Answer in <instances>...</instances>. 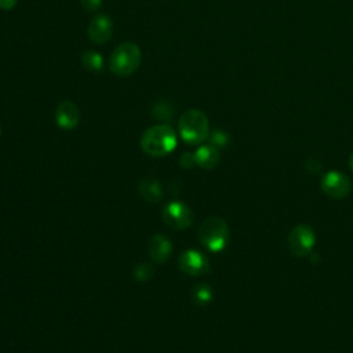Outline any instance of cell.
I'll use <instances>...</instances> for the list:
<instances>
[{
    "label": "cell",
    "instance_id": "8",
    "mask_svg": "<svg viewBox=\"0 0 353 353\" xmlns=\"http://www.w3.org/2000/svg\"><path fill=\"white\" fill-rule=\"evenodd\" d=\"M180 269L189 276H200L210 272V263L204 254L196 250H186L180 256Z\"/></svg>",
    "mask_w": 353,
    "mask_h": 353
},
{
    "label": "cell",
    "instance_id": "22",
    "mask_svg": "<svg viewBox=\"0 0 353 353\" xmlns=\"http://www.w3.org/2000/svg\"><path fill=\"white\" fill-rule=\"evenodd\" d=\"M349 167H350V170L353 171V152H352V155L349 156Z\"/></svg>",
    "mask_w": 353,
    "mask_h": 353
},
{
    "label": "cell",
    "instance_id": "15",
    "mask_svg": "<svg viewBox=\"0 0 353 353\" xmlns=\"http://www.w3.org/2000/svg\"><path fill=\"white\" fill-rule=\"evenodd\" d=\"M193 300L197 305H207L212 300V290L207 284H199L193 289Z\"/></svg>",
    "mask_w": 353,
    "mask_h": 353
},
{
    "label": "cell",
    "instance_id": "13",
    "mask_svg": "<svg viewBox=\"0 0 353 353\" xmlns=\"http://www.w3.org/2000/svg\"><path fill=\"white\" fill-rule=\"evenodd\" d=\"M193 155L196 165L204 170H212L219 162V151L214 145H203Z\"/></svg>",
    "mask_w": 353,
    "mask_h": 353
},
{
    "label": "cell",
    "instance_id": "19",
    "mask_svg": "<svg viewBox=\"0 0 353 353\" xmlns=\"http://www.w3.org/2000/svg\"><path fill=\"white\" fill-rule=\"evenodd\" d=\"M102 5V0H82V6L87 12H97Z\"/></svg>",
    "mask_w": 353,
    "mask_h": 353
},
{
    "label": "cell",
    "instance_id": "7",
    "mask_svg": "<svg viewBox=\"0 0 353 353\" xmlns=\"http://www.w3.org/2000/svg\"><path fill=\"white\" fill-rule=\"evenodd\" d=\"M321 189L332 199H343L350 193L352 182L345 174L332 170L321 178Z\"/></svg>",
    "mask_w": 353,
    "mask_h": 353
},
{
    "label": "cell",
    "instance_id": "12",
    "mask_svg": "<svg viewBox=\"0 0 353 353\" xmlns=\"http://www.w3.org/2000/svg\"><path fill=\"white\" fill-rule=\"evenodd\" d=\"M140 196L149 203H158L163 199V186L155 178H145L138 185Z\"/></svg>",
    "mask_w": 353,
    "mask_h": 353
},
{
    "label": "cell",
    "instance_id": "3",
    "mask_svg": "<svg viewBox=\"0 0 353 353\" xmlns=\"http://www.w3.org/2000/svg\"><path fill=\"white\" fill-rule=\"evenodd\" d=\"M141 57V49L138 45L133 42H125L117 46L112 53L109 68L116 76H130L140 68Z\"/></svg>",
    "mask_w": 353,
    "mask_h": 353
},
{
    "label": "cell",
    "instance_id": "14",
    "mask_svg": "<svg viewBox=\"0 0 353 353\" xmlns=\"http://www.w3.org/2000/svg\"><path fill=\"white\" fill-rule=\"evenodd\" d=\"M82 64L84 66V69H87L88 72H99L102 69V65H104V60L101 57L99 53L97 51H93V50H88L83 54L82 57Z\"/></svg>",
    "mask_w": 353,
    "mask_h": 353
},
{
    "label": "cell",
    "instance_id": "9",
    "mask_svg": "<svg viewBox=\"0 0 353 353\" xmlns=\"http://www.w3.org/2000/svg\"><path fill=\"white\" fill-rule=\"evenodd\" d=\"M87 35L90 40L95 45H104L110 40L113 35V23L110 17L105 14L95 16L87 28Z\"/></svg>",
    "mask_w": 353,
    "mask_h": 353
},
{
    "label": "cell",
    "instance_id": "17",
    "mask_svg": "<svg viewBox=\"0 0 353 353\" xmlns=\"http://www.w3.org/2000/svg\"><path fill=\"white\" fill-rule=\"evenodd\" d=\"M210 141H211V145H214L215 148H223L228 145L229 143V136L221 130H215L212 132L210 136Z\"/></svg>",
    "mask_w": 353,
    "mask_h": 353
},
{
    "label": "cell",
    "instance_id": "23",
    "mask_svg": "<svg viewBox=\"0 0 353 353\" xmlns=\"http://www.w3.org/2000/svg\"><path fill=\"white\" fill-rule=\"evenodd\" d=\"M0 134H2V130H0Z\"/></svg>",
    "mask_w": 353,
    "mask_h": 353
},
{
    "label": "cell",
    "instance_id": "18",
    "mask_svg": "<svg viewBox=\"0 0 353 353\" xmlns=\"http://www.w3.org/2000/svg\"><path fill=\"white\" fill-rule=\"evenodd\" d=\"M152 273H154V268L148 264H141L134 269V278L140 282L148 280L152 276Z\"/></svg>",
    "mask_w": 353,
    "mask_h": 353
},
{
    "label": "cell",
    "instance_id": "1",
    "mask_svg": "<svg viewBox=\"0 0 353 353\" xmlns=\"http://www.w3.org/2000/svg\"><path fill=\"white\" fill-rule=\"evenodd\" d=\"M177 147V134L169 125H158L148 129L141 137L143 151L154 158L171 154Z\"/></svg>",
    "mask_w": 353,
    "mask_h": 353
},
{
    "label": "cell",
    "instance_id": "2",
    "mask_svg": "<svg viewBox=\"0 0 353 353\" xmlns=\"http://www.w3.org/2000/svg\"><path fill=\"white\" fill-rule=\"evenodd\" d=\"M178 129L182 140L191 145L202 144L210 136L207 116L199 109H189L184 112L180 119Z\"/></svg>",
    "mask_w": 353,
    "mask_h": 353
},
{
    "label": "cell",
    "instance_id": "20",
    "mask_svg": "<svg viewBox=\"0 0 353 353\" xmlns=\"http://www.w3.org/2000/svg\"><path fill=\"white\" fill-rule=\"evenodd\" d=\"M180 165L184 167V169H191L196 165V160H195V155L192 154H184L181 158H180Z\"/></svg>",
    "mask_w": 353,
    "mask_h": 353
},
{
    "label": "cell",
    "instance_id": "21",
    "mask_svg": "<svg viewBox=\"0 0 353 353\" xmlns=\"http://www.w3.org/2000/svg\"><path fill=\"white\" fill-rule=\"evenodd\" d=\"M19 0H0V10H12L16 8Z\"/></svg>",
    "mask_w": 353,
    "mask_h": 353
},
{
    "label": "cell",
    "instance_id": "6",
    "mask_svg": "<svg viewBox=\"0 0 353 353\" xmlns=\"http://www.w3.org/2000/svg\"><path fill=\"white\" fill-rule=\"evenodd\" d=\"M163 221L173 229H186L193 222L192 210L182 202H170L163 207Z\"/></svg>",
    "mask_w": 353,
    "mask_h": 353
},
{
    "label": "cell",
    "instance_id": "11",
    "mask_svg": "<svg viewBox=\"0 0 353 353\" xmlns=\"http://www.w3.org/2000/svg\"><path fill=\"white\" fill-rule=\"evenodd\" d=\"M148 253L155 263L163 264L169 260V257L173 253V243L170 242V239L166 236V234H160V233L154 234L148 243Z\"/></svg>",
    "mask_w": 353,
    "mask_h": 353
},
{
    "label": "cell",
    "instance_id": "5",
    "mask_svg": "<svg viewBox=\"0 0 353 353\" xmlns=\"http://www.w3.org/2000/svg\"><path fill=\"white\" fill-rule=\"evenodd\" d=\"M289 250L294 257H309L316 245V234L313 229L306 223L295 225L287 238Z\"/></svg>",
    "mask_w": 353,
    "mask_h": 353
},
{
    "label": "cell",
    "instance_id": "16",
    "mask_svg": "<svg viewBox=\"0 0 353 353\" xmlns=\"http://www.w3.org/2000/svg\"><path fill=\"white\" fill-rule=\"evenodd\" d=\"M152 114L155 119H159V121H170L173 119V114H174V110L173 108L166 104V102H156L152 108Z\"/></svg>",
    "mask_w": 353,
    "mask_h": 353
},
{
    "label": "cell",
    "instance_id": "4",
    "mask_svg": "<svg viewBox=\"0 0 353 353\" xmlns=\"http://www.w3.org/2000/svg\"><path fill=\"white\" fill-rule=\"evenodd\" d=\"M199 242L212 253L222 252L229 243V226L219 217H208L197 232Z\"/></svg>",
    "mask_w": 353,
    "mask_h": 353
},
{
    "label": "cell",
    "instance_id": "10",
    "mask_svg": "<svg viewBox=\"0 0 353 353\" xmlns=\"http://www.w3.org/2000/svg\"><path fill=\"white\" fill-rule=\"evenodd\" d=\"M56 122L64 130H73L80 122V112L75 102L62 101L56 110Z\"/></svg>",
    "mask_w": 353,
    "mask_h": 353
}]
</instances>
